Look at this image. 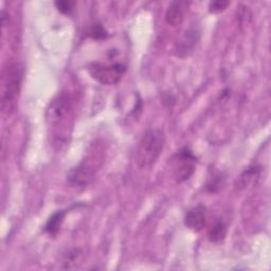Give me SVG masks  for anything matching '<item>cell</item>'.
I'll return each instance as SVG.
<instances>
[{"label": "cell", "instance_id": "e0dca14e", "mask_svg": "<svg viewBox=\"0 0 271 271\" xmlns=\"http://www.w3.org/2000/svg\"><path fill=\"white\" fill-rule=\"evenodd\" d=\"M90 34H92V36L94 38H104L107 36V33L106 31L104 30V28L102 27L101 25H96L94 26L92 32H90Z\"/></svg>", "mask_w": 271, "mask_h": 271}, {"label": "cell", "instance_id": "277c9868", "mask_svg": "<svg viewBox=\"0 0 271 271\" xmlns=\"http://www.w3.org/2000/svg\"><path fill=\"white\" fill-rule=\"evenodd\" d=\"M196 157L188 149H183L175 156L174 174L178 184H182L189 180L194 174L196 168Z\"/></svg>", "mask_w": 271, "mask_h": 271}, {"label": "cell", "instance_id": "52a82bcc", "mask_svg": "<svg viewBox=\"0 0 271 271\" xmlns=\"http://www.w3.org/2000/svg\"><path fill=\"white\" fill-rule=\"evenodd\" d=\"M207 222V208L203 205H197L190 209L185 216V224L190 230L199 232Z\"/></svg>", "mask_w": 271, "mask_h": 271}, {"label": "cell", "instance_id": "4fadbf2b", "mask_svg": "<svg viewBox=\"0 0 271 271\" xmlns=\"http://www.w3.org/2000/svg\"><path fill=\"white\" fill-rule=\"evenodd\" d=\"M240 186L242 188H246L247 186H249L251 184L254 183V180H256L258 178V169L254 166L249 167L248 169L242 174V176L240 177Z\"/></svg>", "mask_w": 271, "mask_h": 271}, {"label": "cell", "instance_id": "7a4b0ae2", "mask_svg": "<svg viewBox=\"0 0 271 271\" xmlns=\"http://www.w3.org/2000/svg\"><path fill=\"white\" fill-rule=\"evenodd\" d=\"M22 82L21 68L16 63H8L2 77V109L5 115L15 110Z\"/></svg>", "mask_w": 271, "mask_h": 271}, {"label": "cell", "instance_id": "8fae6325", "mask_svg": "<svg viewBox=\"0 0 271 271\" xmlns=\"http://www.w3.org/2000/svg\"><path fill=\"white\" fill-rule=\"evenodd\" d=\"M225 234H227V225L220 220L214 223L208 233L209 240L213 243H219L223 241Z\"/></svg>", "mask_w": 271, "mask_h": 271}, {"label": "cell", "instance_id": "2e32d148", "mask_svg": "<svg viewBox=\"0 0 271 271\" xmlns=\"http://www.w3.org/2000/svg\"><path fill=\"white\" fill-rule=\"evenodd\" d=\"M74 6H75V3L67 2V0H62V2L55 3V7L58 8V10L63 14H70L74 9Z\"/></svg>", "mask_w": 271, "mask_h": 271}, {"label": "cell", "instance_id": "5bb4252c", "mask_svg": "<svg viewBox=\"0 0 271 271\" xmlns=\"http://www.w3.org/2000/svg\"><path fill=\"white\" fill-rule=\"evenodd\" d=\"M81 257H82V252L80 249H73V250L68 251L64 259V264L66 265L65 268H71L72 265H76L77 262H80Z\"/></svg>", "mask_w": 271, "mask_h": 271}, {"label": "cell", "instance_id": "7c38bea8", "mask_svg": "<svg viewBox=\"0 0 271 271\" xmlns=\"http://www.w3.org/2000/svg\"><path fill=\"white\" fill-rule=\"evenodd\" d=\"M224 184V177L221 173L216 172L213 173L211 177L208 178L206 188L211 193H215V192L219 191Z\"/></svg>", "mask_w": 271, "mask_h": 271}, {"label": "cell", "instance_id": "9c48e42d", "mask_svg": "<svg viewBox=\"0 0 271 271\" xmlns=\"http://www.w3.org/2000/svg\"><path fill=\"white\" fill-rule=\"evenodd\" d=\"M65 215H66V212H64V211L55 212L53 215L48 219L46 225H44V231L51 234V235H54V234L58 233L62 227V223L64 221Z\"/></svg>", "mask_w": 271, "mask_h": 271}, {"label": "cell", "instance_id": "9a60e30c", "mask_svg": "<svg viewBox=\"0 0 271 271\" xmlns=\"http://www.w3.org/2000/svg\"><path fill=\"white\" fill-rule=\"evenodd\" d=\"M230 6L229 2H224V0H217V2H212L209 5V11L211 13H220L223 10L227 9Z\"/></svg>", "mask_w": 271, "mask_h": 271}, {"label": "cell", "instance_id": "8992f818", "mask_svg": "<svg viewBox=\"0 0 271 271\" xmlns=\"http://www.w3.org/2000/svg\"><path fill=\"white\" fill-rule=\"evenodd\" d=\"M71 108L72 100L70 96L67 93H61L50 103L48 109V120L51 124H58L70 114Z\"/></svg>", "mask_w": 271, "mask_h": 271}, {"label": "cell", "instance_id": "30bf717a", "mask_svg": "<svg viewBox=\"0 0 271 271\" xmlns=\"http://www.w3.org/2000/svg\"><path fill=\"white\" fill-rule=\"evenodd\" d=\"M198 41V32L195 30H188L184 39L180 41L178 51L179 52H188L195 47Z\"/></svg>", "mask_w": 271, "mask_h": 271}, {"label": "cell", "instance_id": "3957f363", "mask_svg": "<svg viewBox=\"0 0 271 271\" xmlns=\"http://www.w3.org/2000/svg\"><path fill=\"white\" fill-rule=\"evenodd\" d=\"M126 71L124 65L116 64H103L93 63L88 67V72L93 78L102 85H115L117 84Z\"/></svg>", "mask_w": 271, "mask_h": 271}, {"label": "cell", "instance_id": "5b68a950", "mask_svg": "<svg viewBox=\"0 0 271 271\" xmlns=\"http://www.w3.org/2000/svg\"><path fill=\"white\" fill-rule=\"evenodd\" d=\"M95 176V167L88 161H83L71 168L67 175V183L72 188L85 189L93 182Z\"/></svg>", "mask_w": 271, "mask_h": 271}, {"label": "cell", "instance_id": "6da1fadb", "mask_svg": "<svg viewBox=\"0 0 271 271\" xmlns=\"http://www.w3.org/2000/svg\"><path fill=\"white\" fill-rule=\"evenodd\" d=\"M165 143L164 132L159 128H151L146 131L138 144L136 152V162L141 168L153 166L162 154Z\"/></svg>", "mask_w": 271, "mask_h": 271}, {"label": "cell", "instance_id": "ba28073f", "mask_svg": "<svg viewBox=\"0 0 271 271\" xmlns=\"http://www.w3.org/2000/svg\"><path fill=\"white\" fill-rule=\"evenodd\" d=\"M187 4L183 2H174L168 6L165 12V21L172 27H178L185 19Z\"/></svg>", "mask_w": 271, "mask_h": 271}]
</instances>
